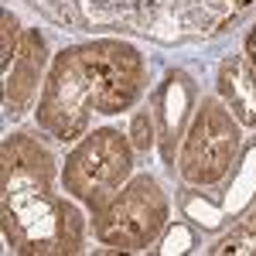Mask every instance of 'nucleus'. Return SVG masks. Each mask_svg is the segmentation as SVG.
Wrapping results in <instances>:
<instances>
[{
    "label": "nucleus",
    "instance_id": "1",
    "mask_svg": "<svg viewBox=\"0 0 256 256\" xmlns=\"http://www.w3.org/2000/svg\"><path fill=\"white\" fill-rule=\"evenodd\" d=\"M147 65L123 41L76 44L55 55L38 102V123L58 140H76L92 113L113 116L144 92Z\"/></svg>",
    "mask_w": 256,
    "mask_h": 256
},
{
    "label": "nucleus",
    "instance_id": "2",
    "mask_svg": "<svg viewBox=\"0 0 256 256\" xmlns=\"http://www.w3.org/2000/svg\"><path fill=\"white\" fill-rule=\"evenodd\" d=\"M4 236L18 253L82 250V216L55 195V160L28 134L4 140Z\"/></svg>",
    "mask_w": 256,
    "mask_h": 256
},
{
    "label": "nucleus",
    "instance_id": "3",
    "mask_svg": "<svg viewBox=\"0 0 256 256\" xmlns=\"http://www.w3.org/2000/svg\"><path fill=\"white\" fill-rule=\"evenodd\" d=\"M41 14L76 31L123 28L158 41L216 34L250 0H28Z\"/></svg>",
    "mask_w": 256,
    "mask_h": 256
},
{
    "label": "nucleus",
    "instance_id": "4",
    "mask_svg": "<svg viewBox=\"0 0 256 256\" xmlns=\"http://www.w3.org/2000/svg\"><path fill=\"white\" fill-rule=\"evenodd\" d=\"M130 168H134L130 140L120 130H113V126H102V130H92L65 158L62 184L79 202H86L92 212H99L110 198L116 195L120 181H126Z\"/></svg>",
    "mask_w": 256,
    "mask_h": 256
},
{
    "label": "nucleus",
    "instance_id": "5",
    "mask_svg": "<svg viewBox=\"0 0 256 256\" xmlns=\"http://www.w3.org/2000/svg\"><path fill=\"white\" fill-rule=\"evenodd\" d=\"M168 222V198L150 174H137L96 212V239L113 250H147Z\"/></svg>",
    "mask_w": 256,
    "mask_h": 256
},
{
    "label": "nucleus",
    "instance_id": "6",
    "mask_svg": "<svg viewBox=\"0 0 256 256\" xmlns=\"http://www.w3.org/2000/svg\"><path fill=\"white\" fill-rule=\"evenodd\" d=\"M239 150V130L236 120L229 116L226 102L218 99H205L198 106L195 120H192V130L184 137L181 147V160H178V171L188 184H216L229 174L232 160Z\"/></svg>",
    "mask_w": 256,
    "mask_h": 256
},
{
    "label": "nucleus",
    "instance_id": "7",
    "mask_svg": "<svg viewBox=\"0 0 256 256\" xmlns=\"http://www.w3.org/2000/svg\"><path fill=\"white\" fill-rule=\"evenodd\" d=\"M41 65H44V41H41L38 31H28V34L20 38L18 58L4 68V76H7V89H4V110H7V116H10V120H18L20 113L28 110L31 96L38 92Z\"/></svg>",
    "mask_w": 256,
    "mask_h": 256
},
{
    "label": "nucleus",
    "instance_id": "8",
    "mask_svg": "<svg viewBox=\"0 0 256 256\" xmlns=\"http://www.w3.org/2000/svg\"><path fill=\"white\" fill-rule=\"evenodd\" d=\"M218 89L246 126H256V72L242 58H226L218 68Z\"/></svg>",
    "mask_w": 256,
    "mask_h": 256
},
{
    "label": "nucleus",
    "instance_id": "9",
    "mask_svg": "<svg viewBox=\"0 0 256 256\" xmlns=\"http://www.w3.org/2000/svg\"><path fill=\"white\" fill-rule=\"evenodd\" d=\"M218 253H256V212L218 242Z\"/></svg>",
    "mask_w": 256,
    "mask_h": 256
},
{
    "label": "nucleus",
    "instance_id": "10",
    "mask_svg": "<svg viewBox=\"0 0 256 256\" xmlns=\"http://www.w3.org/2000/svg\"><path fill=\"white\" fill-rule=\"evenodd\" d=\"M18 48H20V41H18V18H14L10 10H4V68L18 58Z\"/></svg>",
    "mask_w": 256,
    "mask_h": 256
},
{
    "label": "nucleus",
    "instance_id": "11",
    "mask_svg": "<svg viewBox=\"0 0 256 256\" xmlns=\"http://www.w3.org/2000/svg\"><path fill=\"white\" fill-rule=\"evenodd\" d=\"M134 147H137V150H150V147H154V123H150V113L134 116Z\"/></svg>",
    "mask_w": 256,
    "mask_h": 256
}]
</instances>
